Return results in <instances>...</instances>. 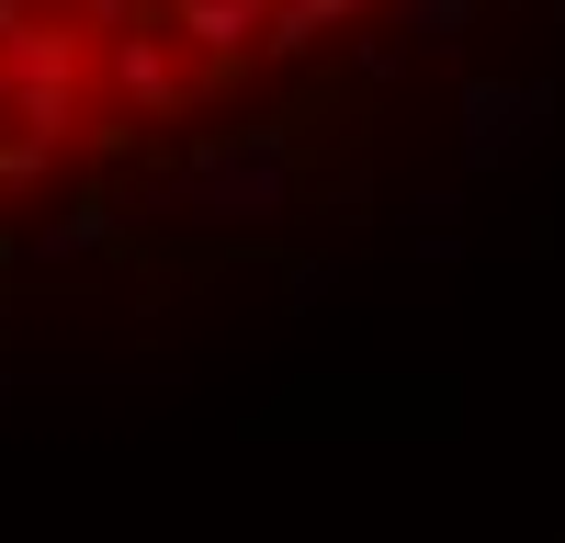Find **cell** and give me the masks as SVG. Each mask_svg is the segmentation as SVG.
Wrapping results in <instances>:
<instances>
[{
  "mask_svg": "<svg viewBox=\"0 0 565 543\" xmlns=\"http://www.w3.org/2000/svg\"><path fill=\"white\" fill-rule=\"evenodd\" d=\"M0 68H12V125L45 136V148H68V136H79V103H90V68H103V34L57 0V12H34L12 45H0Z\"/></svg>",
  "mask_w": 565,
  "mask_h": 543,
  "instance_id": "6da1fadb",
  "label": "cell"
},
{
  "mask_svg": "<svg viewBox=\"0 0 565 543\" xmlns=\"http://www.w3.org/2000/svg\"><path fill=\"white\" fill-rule=\"evenodd\" d=\"M103 79H114L125 114H181V103L204 91L193 45H181L170 23H125V34H103Z\"/></svg>",
  "mask_w": 565,
  "mask_h": 543,
  "instance_id": "7a4b0ae2",
  "label": "cell"
},
{
  "mask_svg": "<svg viewBox=\"0 0 565 543\" xmlns=\"http://www.w3.org/2000/svg\"><path fill=\"white\" fill-rule=\"evenodd\" d=\"M159 23L193 45V68H204V79H226V68H238L249 45L271 34V0H159Z\"/></svg>",
  "mask_w": 565,
  "mask_h": 543,
  "instance_id": "3957f363",
  "label": "cell"
},
{
  "mask_svg": "<svg viewBox=\"0 0 565 543\" xmlns=\"http://www.w3.org/2000/svg\"><path fill=\"white\" fill-rule=\"evenodd\" d=\"M328 23H362V0H271V34H260V57H306V45Z\"/></svg>",
  "mask_w": 565,
  "mask_h": 543,
  "instance_id": "277c9868",
  "label": "cell"
},
{
  "mask_svg": "<svg viewBox=\"0 0 565 543\" xmlns=\"http://www.w3.org/2000/svg\"><path fill=\"white\" fill-rule=\"evenodd\" d=\"M90 34H125V23H159V0H68Z\"/></svg>",
  "mask_w": 565,
  "mask_h": 543,
  "instance_id": "5b68a950",
  "label": "cell"
},
{
  "mask_svg": "<svg viewBox=\"0 0 565 543\" xmlns=\"http://www.w3.org/2000/svg\"><path fill=\"white\" fill-rule=\"evenodd\" d=\"M418 12H430V23H441V34H452V23H463V0H418Z\"/></svg>",
  "mask_w": 565,
  "mask_h": 543,
  "instance_id": "8992f818",
  "label": "cell"
},
{
  "mask_svg": "<svg viewBox=\"0 0 565 543\" xmlns=\"http://www.w3.org/2000/svg\"><path fill=\"white\" fill-rule=\"evenodd\" d=\"M0 114H12V68H0Z\"/></svg>",
  "mask_w": 565,
  "mask_h": 543,
  "instance_id": "52a82bcc",
  "label": "cell"
}]
</instances>
